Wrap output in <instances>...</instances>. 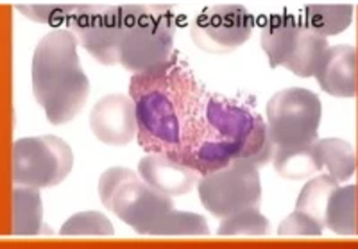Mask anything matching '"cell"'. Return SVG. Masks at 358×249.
I'll return each instance as SVG.
<instances>
[{
    "label": "cell",
    "instance_id": "obj_1",
    "mask_svg": "<svg viewBox=\"0 0 358 249\" xmlns=\"http://www.w3.org/2000/svg\"><path fill=\"white\" fill-rule=\"evenodd\" d=\"M78 40L69 29H52L36 43L31 65L33 94L52 126L76 119L90 95Z\"/></svg>",
    "mask_w": 358,
    "mask_h": 249
},
{
    "label": "cell",
    "instance_id": "obj_2",
    "mask_svg": "<svg viewBox=\"0 0 358 249\" xmlns=\"http://www.w3.org/2000/svg\"><path fill=\"white\" fill-rule=\"evenodd\" d=\"M174 13L163 4H122L118 65L134 74L165 72L174 52Z\"/></svg>",
    "mask_w": 358,
    "mask_h": 249
},
{
    "label": "cell",
    "instance_id": "obj_3",
    "mask_svg": "<svg viewBox=\"0 0 358 249\" xmlns=\"http://www.w3.org/2000/svg\"><path fill=\"white\" fill-rule=\"evenodd\" d=\"M99 197L104 208L140 235H147L159 217L174 208L172 197L149 187L138 172L127 167H111L102 172Z\"/></svg>",
    "mask_w": 358,
    "mask_h": 249
},
{
    "label": "cell",
    "instance_id": "obj_4",
    "mask_svg": "<svg viewBox=\"0 0 358 249\" xmlns=\"http://www.w3.org/2000/svg\"><path fill=\"white\" fill-rule=\"evenodd\" d=\"M321 119V99L301 86L276 92L267 102V129L276 148H299L319 140Z\"/></svg>",
    "mask_w": 358,
    "mask_h": 249
},
{
    "label": "cell",
    "instance_id": "obj_5",
    "mask_svg": "<svg viewBox=\"0 0 358 249\" xmlns=\"http://www.w3.org/2000/svg\"><path fill=\"white\" fill-rule=\"evenodd\" d=\"M72 165V149L59 136H25L13 145V181L17 187H56L66 180Z\"/></svg>",
    "mask_w": 358,
    "mask_h": 249
},
{
    "label": "cell",
    "instance_id": "obj_6",
    "mask_svg": "<svg viewBox=\"0 0 358 249\" xmlns=\"http://www.w3.org/2000/svg\"><path fill=\"white\" fill-rule=\"evenodd\" d=\"M197 192L204 208L219 219L245 208H258L262 199L260 172L248 162L235 159L201 178Z\"/></svg>",
    "mask_w": 358,
    "mask_h": 249
},
{
    "label": "cell",
    "instance_id": "obj_7",
    "mask_svg": "<svg viewBox=\"0 0 358 249\" xmlns=\"http://www.w3.org/2000/svg\"><path fill=\"white\" fill-rule=\"evenodd\" d=\"M69 31L102 65H118L122 4H76L66 20Z\"/></svg>",
    "mask_w": 358,
    "mask_h": 249
},
{
    "label": "cell",
    "instance_id": "obj_8",
    "mask_svg": "<svg viewBox=\"0 0 358 249\" xmlns=\"http://www.w3.org/2000/svg\"><path fill=\"white\" fill-rule=\"evenodd\" d=\"M255 29V17L242 4H217L197 17L192 38L208 52H229L244 45Z\"/></svg>",
    "mask_w": 358,
    "mask_h": 249
},
{
    "label": "cell",
    "instance_id": "obj_9",
    "mask_svg": "<svg viewBox=\"0 0 358 249\" xmlns=\"http://www.w3.org/2000/svg\"><path fill=\"white\" fill-rule=\"evenodd\" d=\"M136 122L140 127V143H147L145 148L151 149H174L179 151L183 148L181 136V122L179 113L176 111L174 102L163 90H145L136 101Z\"/></svg>",
    "mask_w": 358,
    "mask_h": 249
},
{
    "label": "cell",
    "instance_id": "obj_10",
    "mask_svg": "<svg viewBox=\"0 0 358 249\" xmlns=\"http://www.w3.org/2000/svg\"><path fill=\"white\" fill-rule=\"evenodd\" d=\"M90 129L95 138L113 148L133 142L138 131L133 99L124 94H108L99 99L90 111Z\"/></svg>",
    "mask_w": 358,
    "mask_h": 249
},
{
    "label": "cell",
    "instance_id": "obj_11",
    "mask_svg": "<svg viewBox=\"0 0 358 249\" xmlns=\"http://www.w3.org/2000/svg\"><path fill=\"white\" fill-rule=\"evenodd\" d=\"M138 176L149 187L167 197L187 196L199 183L194 169L159 152H149L140 159Z\"/></svg>",
    "mask_w": 358,
    "mask_h": 249
},
{
    "label": "cell",
    "instance_id": "obj_12",
    "mask_svg": "<svg viewBox=\"0 0 358 249\" xmlns=\"http://www.w3.org/2000/svg\"><path fill=\"white\" fill-rule=\"evenodd\" d=\"M319 86L331 97L351 99L358 92V52L355 45H335L328 49L315 72Z\"/></svg>",
    "mask_w": 358,
    "mask_h": 249
},
{
    "label": "cell",
    "instance_id": "obj_13",
    "mask_svg": "<svg viewBox=\"0 0 358 249\" xmlns=\"http://www.w3.org/2000/svg\"><path fill=\"white\" fill-rule=\"evenodd\" d=\"M299 25H301V20H297L290 13L273 15L264 24L260 43L273 69L283 66L289 54L292 52L297 33H299Z\"/></svg>",
    "mask_w": 358,
    "mask_h": 249
},
{
    "label": "cell",
    "instance_id": "obj_14",
    "mask_svg": "<svg viewBox=\"0 0 358 249\" xmlns=\"http://www.w3.org/2000/svg\"><path fill=\"white\" fill-rule=\"evenodd\" d=\"M317 142L319 140H315L299 148H276L273 156L274 171L281 178L292 181L308 180L317 174L324 167Z\"/></svg>",
    "mask_w": 358,
    "mask_h": 249
},
{
    "label": "cell",
    "instance_id": "obj_15",
    "mask_svg": "<svg viewBox=\"0 0 358 249\" xmlns=\"http://www.w3.org/2000/svg\"><path fill=\"white\" fill-rule=\"evenodd\" d=\"M328 49V38L319 36L301 22L292 52L289 54L283 66L299 78H312L321 66Z\"/></svg>",
    "mask_w": 358,
    "mask_h": 249
},
{
    "label": "cell",
    "instance_id": "obj_16",
    "mask_svg": "<svg viewBox=\"0 0 358 249\" xmlns=\"http://www.w3.org/2000/svg\"><path fill=\"white\" fill-rule=\"evenodd\" d=\"M47 232L43 225V203L38 188L17 187L13 190V235L36 237Z\"/></svg>",
    "mask_w": 358,
    "mask_h": 249
},
{
    "label": "cell",
    "instance_id": "obj_17",
    "mask_svg": "<svg viewBox=\"0 0 358 249\" xmlns=\"http://www.w3.org/2000/svg\"><path fill=\"white\" fill-rule=\"evenodd\" d=\"M358 187L346 185L334 190L324 212V228L342 235L353 237L358 233Z\"/></svg>",
    "mask_w": 358,
    "mask_h": 249
},
{
    "label": "cell",
    "instance_id": "obj_18",
    "mask_svg": "<svg viewBox=\"0 0 358 249\" xmlns=\"http://www.w3.org/2000/svg\"><path fill=\"white\" fill-rule=\"evenodd\" d=\"M355 8L351 4H310L305 8L303 24L319 36L328 38L346 31L353 22Z\"/></svg>",
    "mask_w": 358,
    "mask_h": 249
},
{
    "label": "cell",
    "instance_id": "obj_19",
    "mask_svg": "<svg viewBox=\"0 0 358 249\" xmlns=\"http://www.w3.org/2000/svg\"><path fill=\"white\" fill-rule=\"evenodd\" d=\"M147 235L152 237H208L210 226L201 213L178 212L169 210L155 225L149 228Z\"/></svg>",
    "mask_w": 358,
    "mask_h": 249
},
{
    "label": "cell",
    "instance_id": "obj_20",
    "mask_svg": "<svg viewBox=\"0 0 358 249\" xmlns=\"http://www.w3.org/2000/svg\"><path fill=\"white\" fill-rule=\"evenodd\" d=\"M322 164L338 183H344L357 172V152L350 142L341 138H322L317 142Z\"/></svg>",
    "mask_w": 358,
    "mask_h": 249
},
{
    "label": "cell",
    "instance_id": "obj_21",
    "mask_svg": "<svg viewBox=\"0 0 358 249\" xmlns=\"http://www.w3.org/2000/svg\"><path fill=\"white\" fill-rule=\"evenodd\" d=\"M338 188V181H335L330 174H322L308 180V183L301 188V194L296 201V210L310 215L312 219L324 226V212L328 199Z\"/></svg>",
    "mask_w": 358,
    "mask_h": 249
},
{
    "label": "cell",
    "instance_id": "obj_22",
    "mask_svg": "<svg viewBox=\"0 0 358 249\" xmlns=\"http://www.w3.org/2000/svg\"><path fill=\"white\" fill-rule=\"evenodd\" d=\"M271 232V221L258 208H245L222 219L217 235L220 237H264Z\"/></svg>",
    "mask_w": 358,
    "mask_h": 249
},
{
    "label": "cell",
    "instance_id": "obj_23",
    "mask_svg": "<svg viewBox=\"0 0 358 249\" xmlns=\"http://www.w3.org/2000/svg\"><path fill=\"white\" fill-rule=\"evenodd\" d=\"M63 237H113L115 228L111 221L101 212L73 213L59 229Z\"/></svg>",
    "mask_w": 358,
    "mask_h": 249
},
{
    "label": "cell",
    "instance_id": "obj_24",
    "mask_svg": "<svg viewBox=\"0 0 358 249\" xmlns=\"http://www.w3.org/2000/svg\"><path fill=\"white\" fill-rule=\"evenodd\" d=\"M18 13L38 24L57 25L69 20L76 4H17Z\"/></svg>",
    "mask_w": 358,
    "mask_h": 249
},
{
    "label": "cell",
    "instance_id": "obj_25",
    "mask_svg": "<svg viewBox=\"0 0 358 249\" xmlns=\"http://www.w3.org/2000/svg\"><path fill=\"white\" fill-rule=\"evenodd\" d=\"M324 226L303 212H292L278 226L280 237H319Z\"/></svg>",
    "mask_w": 358,
    "mask_h": 249
}]
</instances>
